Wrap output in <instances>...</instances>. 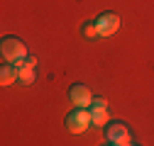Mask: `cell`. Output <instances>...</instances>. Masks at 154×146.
Returning <instances> with one entry per match:
<instances>
[{
  "instance_id": "obj_7",
  "label": "cell",
  "mask_w": 154,
  "mask_h": 146,
  "mask_svg": "<svg viewBox=\"0 0 154 146\" xmlns=\"http://www.w3.org/2000/svg\"><path fill=\"white\" fill-rule=\"evenodd\" d=\"M110 119V112H108V107H93L91 110V122L95 127H105Z\"/></svg>"
},
{
  "instance_id": "obj_9",
  "label": "cell",
  "mask_w": 154,
  "mask_h": 146,
  "mask_svg": "<svg viewBox=\"0 0 154 146\" xmlns=\"http://www.w3.org/2000/svg\"><path fill=\"white\" fill-rule=\"evenodd\" d=\"M81 32H83V36H86V39H93V36H100V32H98V27H95V22H86V25L81 27Z\"/></svg>"
},
{
  "instance_id": "obj_11",
  "label": "cell",
  "mask_w": 154,
  "mask_h": 146,
  "mask_svg": "<svg viewBox=\"0 0 154 146\" xmlns=\"http://www.w3.org/2000/svg\"><path fill=\"white\" fill-rule=\"evenodd\" d=\"M105 146H115V144H110V141H108V144H105Z\"/></svg>"
},
{
  "instance_id": "obj_1",
  "label": "cell",
  "mask_w": 154,
  "mask_h": 146,
  "mask_svg": "<svg viewBox=\"0 0 154 146\" xmlns=\"http://www.w3.org/2000/svg\"><path fill=\"white\" fill-rule=\"evenodd\" d=\"M0 54H3L5 63H17L20 59L27 56V46L17 39V36H5L3 44H0Z\"/></svg>"
},
{
  "instance_id": "obj_8",
  "label": "cell",
  "mask_w": 154,
  "mask_h": 146,
  "mask_svg": "<svg viewBox=\"0 0 154 146\" xmlns=\"http://www.w3.org/2000/svg\"><path fill=\"white\" fill-rule=\"evenodd\" d=\"M34 78H37V73H34V68H22L20 71V83H25V85H32L34 83Z\"/></svg>"
},
{
  "instance_id": "obj_3",
  "label": "cell",
  "mask_w": 154,
  "mask_h": 146,
  "mask_svg": "<svg viewBox=\"0 0 154 146\" xmlns=\"http://www.w3.org/2000/svg\"><path fill=\"white\" fill-rule=\"evenodd\" d=\"M95 27H98L100 36H112L115 32L120 29V17H118V12H103V15H98Z\"/></svg>"
},
{
  "instance_id": "obj_10",
  "label": "cell",
  "mask_w": 154,
  "mask_h": 146,
  "mask_svg": "<svg viewBox=\"0 0 154 146\" xmlns=\"http://www.w3.org/2000/svg\"><path fill=\"white\" fill-rule=\"evenodd\" d=\"M93 107H108V102L103 98H93Z\"/></svg>"
},
{
  "instance_id": "obj_6",
  "label": "cell",
  "mask_w": 154,
  "mask_h": 146,
  "mask_svg": "<svg viewBox=\"0 0 154 146\" xmlns=\"http://www.w3.org/2000/svg\"><path fill=\"white\" fill-rule=\"evenodd\" d=\"M17 78H20V71H17L12 63H5L3 68H0V83L3 85H12Z\"/></svg>"
},
{
  "instance_id": "obj_5",
  "label": "cell",
  "mask_w": 154,
  "mask_h": 146,
  "mask_svg": "<svg viewBox=\"0 0 154 146\" xmlns=\"http://www.w3.org/2000/svg\"><path fill=\"white\" fill-rule=\"evenodd\" d=\"M105 136H108V141L115 144V146L130 144V129H127V124H122V122H112V124H108Z\"/></svg>"
},
{
  "instance_id": "obj_4",
  "label": "cell",
  "mask_w": 154,
  "mask_h": 146,
  "mask_svg": "<svg viewBox=\"0 0 154 146\" xmlns=\"http://www.w3.org/2000/svg\"><path fill=\"white\" fill-rule=\"evenodd\" d=\"M69 98H71L73 107H81V110H88L93 105V93H91L86 85H71Z\"/></svg>"
},
{
  "instance_id": "obj_2",
  "label": "cell",
  "mask_w": 154,
  "mask_h": 146,
  "mask_svg": "<svg viewBox=\"0 0 154 146\" xmlns=\"http://www.w3.org/2000/svg\"><path fill=\"white\" fill-rule=\"evenodd\" d=\"M91 110H81V107H76L73 112H69L66 117V129L71 134H83L88 127H91Z\"/></svg>"
}]
</instances>
